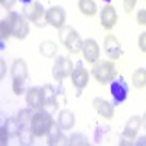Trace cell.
Segmentation results:
<instances>
[{"label":"cell","instance_id":"ab89813d","mask_svg":"<svg viewBox=\"0 0 146 146\" xmlns=\"http://www.w3.org/2000/svg\"><path fill=\"white\" fill-rule=\"evenodd\" d=\"M102 2H105V3H110V2H111V0H102Z\"/></svg>","mask_w":146,"mask_h":146},{"label":"cell","instance_id":"277c9868","mask_svg":"<svg viewBox=\"0 0 146 146\" xmlns=\"http://www.w3.org/2000/svg\"><path fill=\"white\" fill-rule=\"evenodd\" d=\"M73 63H72V60L69 57H64V56H60L56 58V62L53 64V79L56 82H62L64 80L67 76L72 75V70H73Z\"/></svg>","mask_w":146,"mask_h":146},{"label":"cell","instance_id":"e575fe53","mask_svg":"<svg viewBox=\"0 0 146 146\" xmlns=\"http://www.w3.org/2000/svg\"><path fill=\"white\" fill-rule=\"evenodd\" d=\"M6 72H7V66H6V62L5 60H2L0 62V79H5V76H6Z\"/></svg>","mask_w":146,"mask_h":146},{"label":"cell","instance_id":"30bf717a","mask_svg":"<svg viewBox=\"0 0 146 146\" xmlns=\"http://www.w3.org/2000/svg\"><path fill=\"white\" fill-rule=\"evenodd\" d=\"M100 21H101V27L105 31H111L115 27V23H117V12H115V7L111 6V5H105L101 9Z\"/></svg>","mask_w":146,"mask_h":146},{"label":"cell","instance_id":"484cf974","mask_svg":"<svg viewBox=\"0 0 146 146\" xmlns=\"http://www.w3.org/2000/svg\"><path fill=\"white\" fill-rule=\"evenodd\" d=\"M18 137L21 140V145H32L35 136L32 135L31 127H21V131H19Z\"/></svg>","mask_w":146,"mask_h":146},{"label":"cell","instance_id":"52a82bcc","mask_svg":"<svg viewBox=\"0 0 146 146\" xmlns=\"http://www.w3.org/2000/svg\"><path fill=\"white\" fill-rule=\"evenodd\" d=\"M70 79H72V85H73V88L76 89L78 95H80V92L86 88L88 83H89V73L83 66L78 64L76 67H73Z\"/></svg>","mask_w":146,"mask_h":146},{"label":"cell","instance_id":"d6986e66","mask_svg":"<svg viewBox=\"0 0 146 146\" xmlns=\"http://www.w3.org/2000/svg\"><path fill=\"white\" fill-rule=\"evenodd\" d=\"M42 98H44L45 107L53 108V111L57 108V94L51 85H44L42 86Z\"/></svg>","mask_w":146,"mask_h":146},{"label":"cell","instance_id":"5bb4252c","mask_svg":"<svg viewBox=\"0 0 146 146\" xmlns=\"http://www.w3.org/2000/svg\"><path fill=\"white\" fill-rule=\"evenodd\" d=\"M12 80H27L28 79V66L22 58H16L10 67Z\"/></svg>","mask_w":146,"mask_h":146},{"label":"cell","instance_id":"3957f363","mask_svg":"<svg viewBox=\"0 0 146 146\" xmlns=\"http://www.w3.org/2000/svg\"><path fill=\"white\" fill-rule=\"evenodd\" d=\"M10 23V28H12V36H15L16 40H25L27 36L29 35V23L28 19L19 15L18 12H9L7 18H6Z\"/></svg>","mask_w":146,"mask_h":146},{"label":"cell","instance_id":"7a4b0ae2","mask_svg":"<svg viewBox=\"0 0 146 146\" xmlns=\"http://www.w3.org/2000/svg\"><path fill=\"white\" fill-rule=\"evenodd\" d=\"M53 123H54V120L50 114L42 111V110H38L35 114H32V118H31V131H32V135L35 137H44Z\"/></svg>","mask_w":146,"mask_h":146},{"label":"cell","instance_id":"8992f818","mask_svg":"<svg viewBox=\"0 0 146 146\" xmlns=\"http://www.w3.org/2000/svg\"><path fill=\"white\" fill-rule=\"evenodd\" d=\"M45 22L53 28L60 29L66 25V10L62 6H51L45 10Z\"/></svg>","mask_w":146,"mask_h":146},{"label":"cell","instance_id":"8d00e7d4","mask_svg":"<svg viewBox=\"0 0 146 146\" xmlns=\"http://www.w3.org/2000/svg\"><path fill=\"white\" fill-rule=\"evenodd\" d=\"M142 126L145 127V130H146V113L142 115Z\"/></svg>","mask_w":146,"mask_h":146},{"label":"cell","instance_id":"8fae6325","mask_svg":"<svg viewBox=\"0 0 146 146\" xmlns=\"http://www.w3.org/2000/svg\"><path fill=\"white\" fill-rule=\"evenodd\" d=\"M25 101H27L28 107L35 110V111L42 110L45 107L44 105V98H42V88L34 86V88L28 89L27 94H25Z\"/></svg>","mask_w":146,"mask_h":146},{"label":"cell","instance_id":"f546056e","mask_svg":"<svg viewBox=\"0 0 146 146\" xmlns=\"http://www.w3.org/2000/svg\"><path fill=\"white\" fill-rule=\"evenodd\" d=\"M136 5H137V0H123V6H124V10L127 13H131L135 10Z\"/></svg>","mask_w":146,"mask_h":146},{"label":"cell","instance_id":"9c48e42d","mask_svg":"<svg viewBox=\"0 0 146 146\" xmlns=\"http://www.w3.org/2000/svg\"><path fill=\"white\" fill-rule=\"evenodd\" d=\"M100 45L98 42H96L94 38H86L83 41V48H82V54H83V58L85 62L88 63H95L100 60Z\"/></svg>","mask_w":146,"mask_h":146},{"label":"cell","instance_id":"cb8c5ba5","mask_svg":"<svg viewBox=\"0 0 146 146\" xmlns=\"http://www.w3.org/2000/svg\"><path fill=\"white\" fill-rule=\"evenodd\" d=\"M31 110L32 108H23L18 113L16 118L19 121L21 127H31V118H32V114H31Z\"/></svg>","mask_w":146,"mask_h":146},{"label":"cell","instance_id":"7c38bea8","mask_svg":"<svg viewBox=\"0 0 146 146\" xmlns=\"http://www.w3.org/2000/svg\"><path fill=\"white\" fill-rule=\"evenodd\" d=\"M22 15L25 16L31 22H38L42 16H45V10L41 3L38 2H32L29 5H25L22 9Z\"/></svg>","mask_w":146,"mask_h":146},{"label":"cell","instance_id":"9a60e30c","mask_svg":"<svg viewBox=\"0 0 146 146\" xmlns=\"http://www.w3.org/2000/svg\"><path fill=\"white\" fill-rule=\"evenodd\" d=\"M142 127V117L139 115H133L129 118V121L124 126V130H123V136L127 137V139H135L136 135L139 133Z\"/></svg>","mask_w":146,"mask_h":146},{"label":"cell","instance_id":"2e32d148","mask_svg":"<svg viewBox=\"0 0 146 146\" xmlns=\"http://www.w3.org/2000/svg\"><path fill=\"white\" fill-rule=\"evenodd\" d=\"M64 47H66V50L70 53V54H79L82 53V48H83V40L80 38V35L78 34V31L73 32L67 41L64 42Z\"/></svg>","mask_w":146,"mask_h":146},{"label":"cell","instance_id":"d6a6232c","mask_svg":"<svg viewBox=\"0 0 146 146\" xmlns=\"http://www.w3.org/2000/svg\"><path fill=\"white\" fill-rule=\"evenodd\" d=\"M7 137H10V136H9L7 130L5 129V126H3V127H2V130H0V143H2L3 146H5V145H7Z\"/></svg>","mask_w":146,"mask_h":146},{"label":"cell","instance_id":"ffe728a7","mask_svg":"<svg viewBox=\"0 0 146 146\" xmlns=\"http://www.w3.org/2000/svg\"><path fill=\"white\" fill-rule=\"evenodd\" d=\"M78 9H79V12L82 15L89 16V18L95 16L96 12H98L94 0H79V2H78Z\"/></svg>","mask_w":146,"mask_h":146},{"label":"cell","instance_id":"e0dca14e","mask_svg":"<svg viewBox=\"0 0 146 146\" xmlns=\"http://www.w3.org/2000/svg\"><path fill=\"white\" fill-rule=\"evenodd\" d=\"M75 114H73L70 110H62V111L58 113V117H57V123L58 126L62 127L63 130H70L73 129V126H75Z\"/></svg>","mask_w":146,"mask_h":146},{"label":"cell","instance_id":"5b68a950","mask_svg":"<svg viewBox=\"0 0 146 146\" xmlns=\"http://www.w3.org/2000/svg\"><path fill=\"white\" fill-rule=\"evenodd\" d=\"M110 92H111L114 105H120L127 100L129 86H127V83H126L123 76H120V78H117L111 82V85H110Z\"/></svg>","mask_w":146,"mask_h":146},{"label":"cell","instance_id":"836d02e7","mask_svg":"<svg viewBox=\"0 0 146 146\" xmlns=\"http://www.w3.org/2000/svg\"><path fill=\"white\" fill-rule=\"evenodd\" d=\"M15 3H16V0H0V5H2V7H3V9H7V10H10L12 7H13Z\"/></svg>","mask_w":146,"mask_h":146},{"label":"cell","instance_id":"f1b7e54d","mask_svg":"<svg viewBox=\"0 0 146 146\" xmlns=\"http://www.w3.org/2000/svg\"><path fill=\"white\" fill-rule=\"evenodd\" d=\"M12 89L15 95H22L25 92V80H13L12 82Z\"/></svg>","mask_w":146,"mask_h":146},{"label":"cell","instance_id":"4dcf8cb0","mask_svg":"<svg viewBox=\"0 0 146 146\" xmlns=\"http://www.w3.org/2000/svg\"><path fill=\"white\" fill-rule=\"evenodd\" d=\"M136 21L140 27H145L146 25V10L145 9H140L137 12V15H136Z\"/></svg>","mask_w":146,"mask_h":146},{"label":"cell","instance_id":"4316f807","mask_svg":"<svg viewBox=\"0 0 146 146\" xmlns=\"http://www.w3.org/2000/svg\"><path fill=\"white\" fill-rule=\"evenodd\" d=\"M9 36H12V28H10V23L7 19H3L0 22V38L2 41H6Z\"/></svg>","mask_w":146,"mask_h":146},{"label":"cell","instance_id":"44dd1931","mask_svg":"<svg viewBox=\"0 0 146 146\" xmlns=\"http://www.w3.org/2000/svg\"><path fill=\"white\" fill-rule=\"evenodd\" d=\"M57 51H58V47L53 41H42L40 44V54L44 56V57H47V58L54 57L57 54Z\"/></svg>","mask_w":146,"mask_h":146},{"label":"cell","instance_id":"f35d334b","mask_svg":"<svg viewBox=\"0 0 146 146\" xmlns=\"http://www.w3.org/2000/svg\"><path fill=\"white\" fill-rule=\"evenodd\" d=\"M19 2H22L23 5H29V3H32V0H19Z\"/></svg>","mask_w":146,"mask_h":146},{"label":"cell","instance_id":"603a6c76","mask_svg":"<svg viewBox=\"0 0 146 146\" xmlns=\"http://www.w3.org/2000/svg\"><path fill=\"white\" fill-rule=\"evenodd\" d=\"M5 129L7 130L9 133V136L10 137H15L19 135V131H21V124H19V121L16 117H9L6 120V123H5Z\"/></svg>","mask_w":146,"mask_h":146},{"label":"cell","instance_id":"ba28073f","mask_svg":"<svg viewBox=\"0 0 146 146\" xmlns=\"http://www.w3.org/2000/svg\"><path fill=\"white\" fill-rule=\"evenodd\" d=\"M104 53L110 60H117L121 57L123 54V50H121V44L120 41L115 38V35L113 34H108L104 40Z\"/></svg>","mask_w":146,"mask_h":146},{"label":"cell","instance_id":"83f0119b","mask_svg":"<svg viewBox=\"0 0 146 146\" xmlns=\"http://www.w3.org/2000/svg\"><path fill=\"white\" fill-rule=\"evenodd\" d=\"M73 32H75V28H73V27H70V25L62 27V28L58 29V40H60V42L64 45V42L67 41V38H69Z\"/></svg>","mask_w":146,"mask_h":146},{"label":"cell","instance_id":"74e56055","mask_svg":"<svg viewBox=\"0 0 146 146\" xmlns=\"http://www.w3.org/2000/svg\"><path fill=\"white\" fill-rule=\"evenodd\" d=\"M123 145H133V142H127V140H121V142H120V146H123Z\"/></svg>","mask_w":146,"mask_h":146},{"label":"cell","instance_id":"4fadbf2b","mask_svg":"<svg viewBox=\"0 0 146 146\" xmlns=\"http://www.w3.org/2000/svg\"><path fill=\"white\" fill-rule=\"evenodd\" d=\"M92 107L104 120H111L114 117V104L108 102L104 98H95L92 101Z\"/></svg>","mask_w":146,"mask_h":146},{"label":"cell","instance_id":"ac0fdd59","mask_svg":"<svg viewBox=\"0 0 146 146\" xmlns=\"http://www.w3.org/2000/svg\"><path fill=\"white\" fill-rule=\"evenodd\" d=\"M47 145H50V146H56L60 143V140L63 139V129L58 126V123H54L51 124V127L48 129L47 131Z\"/></svg>","mask_w":146,"mask_h":146},{"label":"cell","instance_id":"1f68e13d","mask_svg":"<svg viewBox=\"0 0 146 146\" xmlns=\"http://www.w3.org/2000/svg\"><path fill=\"white\" fill-rule=\"evenodd\" d=\"M137 45H139V48H140L142 53H146V32H142V34L139 35Z\"/></svg>","mask_w":146,"mask_h":146},{"label":"cell","instance_id":"6da1fadb","mask_svg":"<svg viewBox=\"0 0 146 146\" xmlns=\"http://www.w3.org/2000/svg\"><path fill=\"white\" fill-rule=\"evenodd\" d=\"M91 73L98 83L107 85L110 82H113L114 78L117 76V67L113 60H98V62L94 63Z\"/></svg>","mask_w":146,"mask_h":146},{"label":"cell","instance_id":"7402d4cb","mask_svg":"<svg viewBox=\"0 0 146 146\" xmlns=\"http://www.w3.org/2000/svg\"><path fill=\"white\" fill-rule=\"evenodd\" d=\"M131 83L136 89H143L146 86V69H137L131 76Z\"/></svg>","mask_w":146,"mask_h":146},{"label":"cell","instance_id":"d590c367","mask_svg":"<svg viewBox=\"0 0 146 146\" xmlns=\"http://www.w3.org/2000/svg\"><path fill=\"white\" fill-rule=\"evenodd\" d=\"M136 145H137V146H145V145H146V136L139 137V139H137V142H136Z\"/></svg>","mask_w":146,"mask_h":146},{"label":"cell","instance_id":"d4e9b609","mask_svg":"<svg viewBox=\"0 0 146 146\" xmlns=\"http://www.w3.org/2000/svg\"><path fill=\"white\" fill-rule=\"evenodd\" d=\"M67 145L70 146H86L89 145V140L86 136H83L82 133H73L67 139Z\"/></svg>","mask_w":146,"mask_h":146}]
</instances>
